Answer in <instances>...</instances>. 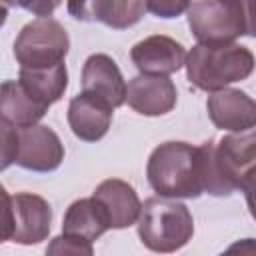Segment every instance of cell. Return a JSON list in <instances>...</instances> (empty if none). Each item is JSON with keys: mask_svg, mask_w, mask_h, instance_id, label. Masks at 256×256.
<instances>
[{"mask_svg": "<svg viewBox=\"0 0 256 256\" xmlns=\"http://www.w3.org/2000/svg\"><path fill=\"white\" fill-rule=\"evenodd\" d=\"M146 176L158 196L198 198L204 192L200 148L176 140L156 146L148 158Z\"/></svg>", "mask_w": 256, "mask_h": 256, "instance_id": "cell-1", "label": "cell"}, {"mask_svg": "<svg viewBox=\"0 0 256 256\" xmlns=\"http://www.w3.org/2000/svg\"><path fill=\"white\" fill-rule=\"evenodd\" d=\"M112 106L98 96L80 92L68 104V126L72 134L84 142H98L112 124Z\"/></svg>", "mask_w": 256, "mask_h": 256, "instance_id": "cell-14", "label": "cell"}, {"mask_svg": "<svg viewBox=\"0 0 256 256\" xmlns=\"http://www.w3.org/2000/svg\"><path fill=\"white\" fill-rule=\"evenodd\" d=\"M82 92L102 98L112 108L126 100V82L118 64L108 54H92L82 68Z\"/></svg>", "mask_w": 256, "mask_h": 256, "instance_id": "cell-15", "label": "cell"}, {"mask_svg": "<svg viewBox=\"0 0 256 256\" xmlns=\"http://www.w3.org/2000/svg\"><path fill=\"white\" fill-rule=\"evenodd\" d=\"M14 234V210H12V196L0 184V244L12 240Z\"/></svg>", "mask_w": 256, "mask_h": 256, "instance_id": "cell-22", "label": "cell"}, {"mask_svg": "<svg viewBox=\"0 0 256 256\" xmlns=\"http://www.w3.org/2000/svg\"><path fill=\"white\" fill-rule=\"evenodd\" d=\"M176 100L178 90L168 76L140 74L128 82L124 102L142 116H162L176 106Z\"/></svg>", "mask_w": 256, "mask_h": 256, "instance_id": "cell-12", "label": "cell"}, {"mask_svg": "<svg viewBox=\"0 0 256 256\" xmlns=\"http://www.w3.org/2000/svg\"><path fill=\"white\" fill-rule=\"evenodd\" d=\"M48 112L46 106L36 102L18 80L0 82V118L10 122L16 128H26L38 124L44 114Z\"/></svg>", "mask_w": 256, "mask_h": 256, "instance_id": "cell-16", "label": "cell"}, {"mask_svg": "<svg viewBox=\"0 0 256 256\" xmlns=\"http://www.w3.org/2000/svg\"><path fill=\"white\" fill-rule=\"evenodd\" d=\"M92 198L100 204L110 230H122L136 224L142 202L128 182L108 178L96 186Z\"/></svg>", "mask_w": 256, "mask_h": 256, "instance_id": "cell-13", "label": "cell"}, {"mask_svg": "<svg viewBox=\"0 0 256 256\" xmlns=\"http://www.w3.org/2000/svg\"><path fill=\"white\" fill-rule=\"evenodd\" d=\"M48 254H72V256H92L94 248L92 242L72 236V234H60L56 238H52V242L46 248Z\"/></svg>", "mask_w": 256, "mask_h": 256, "instance_id": "cell-19", "label": "cell"}, {"mask_svg": "<svg viewBox=\"0 0 256 256\" xmlns=\"http://www.w3.org/2000/svg\"><path fill=\"white\" fill-rule=\"evenodd\" d=\"M18 82L36 102L50 108L68 88V70L64 62L46 68H20Z\"/></svg>", "mask_w": 256, "mask_h": 256, "instance_id": "cell-17", "label": "cell"}, {"mask_svg": "<svg viewBox=\"0 0 256 256\" xmlns=\"http://www.w3.org/2000/svg\"><path fill=\"white\" fill-rule=\"evenodd\" d=\"M108 228L106 216L100 208V204L90 196V198H80L74 200L62 220V232L72 234L78 238H84L88 242H94L100 238Z\"/></svg>", "mask_w": 256, "mask_h": 256, "instance_id": "cell-18", "label": "cell"}, {"mask_svg": "<svg viewBox=\"0 0 256 256\" xmlns=\"http://www.w3.org/2000/svg\"><path fill=\"white\" fill-rule=\"evenodd\" d=\"M136 224L140 242L148 250L162 254L184 248L194 234L192 212L176 198H148L140 206Z\"/></svg>", "mask_w": 256, "mask_h": 256, "instance_id": "cell-3", "label": "cell"}, {"mask_svg": "<svg viewBox=\"0 0 256 256\" xmlns=\"http://www.w3.org/2000/svg\"><path fill=\"white\" fill-rule=\"evenodd\" d=\"M64 160V144L60 136L44 126L34 124L18 130V156L16 164L32 172H52Z\"/></svg>", "mask_w": 256, "mask_h": 256, "instance_id": "cell-7", "label": "cell"}, {"mask_svg": "<svg viewBox=\"0 0 256 256\" xmlns=\"http://www.w3.org/2000/svg\"><path fill=\"white\" fill-rule=\"evenodd\" d=\"M66 8L74 20L100 22L114 30H126L146 14L144 0H68Z\"/></svg>", "mask_w": 256, "mask_h": 256, "instance_id": "cell-8", "label": "cell"}, {"mask_svg": "<svg viewBox=\"0 0 256 256\" xmlns=\"http://www.w3.org/2000/svg\"><path fill=\"white\" fill-rule=\"evenodd\" d=\"M188 26L200 44H230L252 36V0H196L188 6Z\"/></svg>", "mask_w": 256, "mask_h": 256, "instance_id": "cell-4", "label": "cell"}, {"mask_svg": "<svg viewBox=\"0 0 256 256\" xmlns=\"http://www.w3.org/2000/svg\"><path fill=\"white\" fill-rule=\"evenodd\" d=\"M14 210V234L12 242L22 246L40 244L50 234L52 208L50 204L32 192H18L12 196Z\"/></svg>", "mask_w": 256, "mask_h": 256, "instance_id": "cell-11", "label": "cell"}, {"mask_svg": "<svg viewBox=\"0 0 256 256\" xmlns=\"http://www.w3.org/2000/svg\"><path fill=\"white\" fill-rule=\"evenodd\" d=\"M70 38L64 26L46 16L28 22L14 40V58L20 68H46L64 62Z\"/></svg>", "mask_w": 256, "mask_h": 256, "instance_id": "cell-5", "label": "cell"}, {"mask_svg": "<svg viewBox=\"0 0 256 256\" xmlns=\"http://www.w3.org/2000/svg\"><path fill=\"white\" fill-rule=\"evenodd\" d=\"M208 118L212 124L226 132L252 130L256 124V104L254 100L236 88H222L208 96L206 100Z\"/></svg>", "mask_w": 256, "mask_h": 256, "instance_id": "cell-10", "label": "cell"}, {"mask_svg": "<svg viewBox=\"0 0 256 256\" xmlns=\"http://www.w3.org/2000/svg\"><path fill=\"white\" fill-rule=\"evenodd\" d=\"M186 48L170 36L154 34L140 42H136L130 50L132 64L140 70V74L168 76L178 72L186 62Z\"/></svg>", "mask_w": 256, "mask_h": 256, "instance_id": "cell-9", "label": "cell"}, {"mask_svg": "<svg viewBox=\"0 0 256 256\" xmlns=\"http://www.w3.org/2000/svg\"><path fill=\"white\" fill-rule=\"evenodd\" d=\"M4 4H8V6H18V8H26V4H28V0H2Z\"/></svg>", "mask_w": 256, "mask_h": 256, "instance_id": "cell-25", "label": "cell"}, {"mask_svg": "<svg viewBox=\"0 0 256 256\" xmlns=\"http://www.w3.org/2000/svg\"><path fill=\"white\" fill-rule=\"evenodd\" d=\"M186 76L192 86L204 92L222 90L234 82L246 80L254 70L250 48L230 44H196L186 54Z\"/></svg>", "mask_w": 256, "mask_h": 256, "instance_id": "cell-2", "label": "cell"}, {"mask_svg": "<svg viewBox=\"0 0 256 256\" xmlns=\"http://www.w3.org/2000/svg\"><path fill=\"white\" fill-rule=\"evenodd\" d=\"M18 156V130L0 118V172L16 162Z\"/></svg>", "mask_w": 256, "mask_h": 256, "instance_id": "cell-20", "label": "cell"}, {"mask_svg": "<svg viewBox=\"0 0 256 256\" xmlns=\"http://www.w3.org/2000/svg\"><path fill=\"white\" fill-rule=\"evenodd\" d=\"M192 0H144L146 12L158 16V18H178L182 16Z\"/></svg>", "mask_w": 256, "mask_h": 256, "instance_id": "cell-21", "label": "cell"}, {"mask_svg": "<svg viewBox=\"0 0 256 256\" xmlns=\"http://www.w3.org/2000/svg\"><path fill=\"white\" fill-rule=\"evenodd\" d=\"M6 20H8V8H6V4L0 0V28L6 24Z\"/></svg>", "mask_w": 256, "mask_h": 256, "instance_id": "cell-24", "label": "cell"}, {"mask_svg": "<svg viewBox=\"0 0 256 256\" xmlns=\"http://www.w3.org/2000/svg\"><path fill=\"white\" fill-rule=\"evenodd\" d=\"M60 2L62 0H28L26 10L32 12L38 18H46V16H52L54 14V10L60 6Z\"/></svg>", "mask_w": 256, "mask_h": 256, "instance_id": "cell-23", "label": "cell"}, {"mask_svg": "<svg viewBox=\"0 0 256 256\" xmlns=\"http://www.w3.org/2000/svg\"><path fill=\"white\" fill-rule=\"evenodd\" d=\"M212 160L216 174L228 192H252L254 164H256V136L254 130L232 132L222 136L212 146Z\"/></svg>", "mask_w": 256, "mask_h": 256, "instance_id": "cell-6", "label": "cell"}]
</instances>
